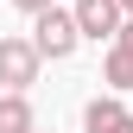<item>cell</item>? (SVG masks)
Wrapping results in <instances>:
<instances>
[{
	"label": "cell",
	"instance_id": "obj_1",
	"mask_svg": "<svg viewBox=\"0 0 133 133\" xmlns=\"http://www.w3.org/2000/svg\"><path fill=\"white\" fill-rule=\"evenodd\" d=\"M32 44H38V57H51V63L76 57V44H82V25H76V13H70V6H51V13H38V19H32Z\"/></svg>",
	"mask_w": 133,
	"mask_h": 133
},
{
	"label": "cell",
	"instance_id": "obj_2",
	"mask_svg": "<svg viewBox=\"0 0 133 133\" xmlns=\"http://www.w3.org/2000/svg\"><path fill=\"white\" fill-rule=\"evenodd\" d=\"M38 44L32 38H19V32H6V38H0V89H32V82H38Z\"/></svg>",
	"mask_w": 133,
	"mask_h": 133
},
{
	"label": "cell",
	"instance_id": "obj_3",
	"mask_svg": "<svg viewBox=\"0 0 133 133\" xmlns=\"http://www.w3.org/2000/svg\"><path fill=\"white\" fill-rule=\"evenodd\" d=\"M70 13H76V25H82L89 44H114L121 25H127V6H121V0H76Z\"/></svg>",
	"mask_w": 133,
	"mask_h": 133
},
{
	"label": "cell",
	"instance_id": "obj_4",
	"mask_svg": "<svg viewBox=\"0 0 133 133\" xmlns=\"http://www.w3.org/2000/svg\"><path fill=\"white\" fill-rule=\"evenodd\" d=\"M82 133H133V114L121 108V95H95L89 108H82Z\"/></svg>",
	"mask_w": 133,
	"mask_h": 133
},
{
	"label": "cell",
	"instance_id": "obj_5",
	"mask_svg": "<svg viewBox=\"0 0 133 133\" xmlns=\"http://www.w3.org/2000/svg\"><path fill=\"white\" fill-rule=\"evenodd\" d=\"M102 82H108L114 95H121V89H133V19L121 25V38L108 44V57H102Z\"/></svg>",
	"mask_w": 133,
	"mask_h": 133
},
{
	"label": "cell",
	"instance_id": "obj_6",
	"mask_svg": "<svg viewBox=\"0 0 133 133\" xmlns=\"http://www.w3.org/2000/svg\"><path fill=\"white\" fill-rule=\"evenodd\" d=\"M0 133H38V114H32V102H25L19 89L0 95Z\"/></svg>",
	"mask_w": 133,
	"mask_h": 133
},
{
	"label": "cell",
	"instance_id": "obj_7",
	"mask_svg": "<svg viewBox=\"0 0 133 133\" xmlns=\"http://www.w3.org/2000/svg\"><path fill=\"white\" fill-rule=\"evenodd\" d=\"M13 6H19V13H32V19H38V13H51L57 0H13Z\"/></svg>",
	"mask_w": 133,
	"mask_h": 133
},
{
	"label": "cell",
	"instance_id": "obj_8",
	"mask_svg": "<svg viewBox=\"0 0 133 133\" xmlns=\"http://www.w3.org/2000/svg\"><path fill=\"white\" fill-rule=\"evenodd\" d=\"M121 6H127V19H133V0H121Z\"/></svg>",
	"mask_w": 133,
	"mask_h": 133
}]
</instances>
